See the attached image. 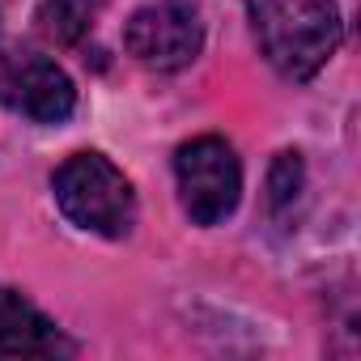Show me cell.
<instances>
[{
  "label": "cell",
  "instance_id": "obj_1",
  "mask_svg": "<svg viewBox=\"0 0 361 361\" xmlns=\"http://www.w3.org/2000/svg\"><path fill=\"white\" fill-rule=\"evenodd\" d=\"M268 64L289 81H310L340 47L336 0H243Z\"/></svg>",
  "mask_w": 361,
  "mask_h": 361
},
{
  "label": "cell",
  "instance_id": "obj_6",
  "mask_svg": "<svg viewBox=\"0 0 361 361\" xmlns=\"http://www.w3.org/2000/svg\"><path fill=\"white\" fill-rule=\"evenodd\" d=\"M73 340L22 293L0 289V357H68Z\"/></svg>",
  "mask_w": 361,
  "mask_h": 361
},
{
  "label": "cell",
  "instance_id": "obj_8",
  "mask_svg": "<svg viewBox=\"0 0 361 361\" xmlns=\"http://www.w3.org/2000/svg\"><path fill=\"white\" fill-rule=\"evenodd\" d=\"M302 188H306V170H302V153L285 149L276 153L272 170H268V188H264V209L272 221H285L293 217V204L302 200Z\"/></svg>",
  "mask_w": 361,
  "mask_h": 361
},
{
  "label": "cell",
  "instance_id": "obj_3",
  "mask_svg": "<svg viewBox=\"0 0 361 361\" xmlns=\"http://www.w3.org/2000/svg\"><path fill=\"white\" fill-rule=\"evenodd\" d=\"M174 178L178 200L196 226H217L238 209L243 196V166L230 140L221 136H196L174 153Z\"/></svg>",
  "mask_w": 361,
  "mask_h": 361
},
{
  "label": "cell",
  "instance_id": "obj_4",
  "mask_svg": "<svg viewBox=\"0 0 361 361\" xmlns=\"http://www.w3.org/2000/svg\"><path fill=\"white\" fill-rule=\"evenodd\" d=\"M204 22L192 0H153L123 26V47L136 64L153 73H178L200 56Z\"/></svg>",
  "mask_w": 361,
  "mask_h": 361
},
{
  "label": "cell",
  "instance_id": "obj_2",
  "mask_svg": "<svg viewBox=\"0 0 361 361\" xmlns=\"http://www.w3.org/2000/svg\"><path fill=\"white\" fill-rule=\"evenodd\" d=\"M51 192H56L60 213L77 230L102 234V238H123L132 230V221H136L132 183L123 178V170L111 157H102L94 149L73 153L51 174Z\"/></svg>",
  "mask_w": 361,
  "mask_h": 361
},
{
  "label": "cell",
  "instance_id": "obj_7",
  "mask_svg": "<svg viewBox=\"0 0 361 361\" xmlns=\"http://www.w3.org/2000/svg\"><path fill=\"white\" fill-rule=\"evenodd\" d=\"M106 0H43L39 13H35V26L47 43L56 47H73L85 39V30L94 26V18L102 13Z\"/></svg>",
  "mask_w": 361,
  "mask_h": 361
},
{
  "label": "cell",
  "instance_id": "obj_5",
  "mask_svg": "<svg viewBox=\"0 0 361 361\" xmlns=\"http://www.w3.org/2000/svg\"><path fill=\"white\" fill-rule=\"evenodd\" d=\"M0 106L35 123H64L77 106V90L56 60L39 51H9L0 56Z\"/></svg>",
  "mask_w": 361,
  "mask_h": 361
}]
</instances>
